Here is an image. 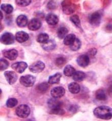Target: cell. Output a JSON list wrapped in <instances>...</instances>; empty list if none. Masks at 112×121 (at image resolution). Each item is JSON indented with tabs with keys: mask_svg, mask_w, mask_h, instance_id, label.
I'll list each match as a JSON object with an SVG mask.
<instances>
[{
	"mask_svg": "<svg viewBox=\"0 0 112 121\" xmlns=\"http://www.w3.org/2000/svg\"><path fill=\"white\" fill-rule=\"evenodd\" d=\"M50 112L51 114H57V115H63L65 113V111L62 109V108H57L56 109L54 110H50Z\"/></svg>",
	"mask_w": 112,
	"mask_h": 121,
	"instance_id": "35",
	"label": "cell"
},
{
	"mask_svg": "<svg viewBox=\"0 0 112 121\" xmlns=\"http://www.w3.org/2000/svg\"><path fill=\"white\" fill-rule=\"evenodd\" d=\"M4 76L7 81L8 83L10 85L14 84L17 80V75L13 71H6L4 73Z\"/></svg>",
	"mask_w": 112,
	"mask_h": 121,
	"instance_id": "11",
	"label": "cell"
},
{
	"mask_svg": "<svg viewBox=\"0 0 112 121\" xmlns=\"http://www.w3.org/2000/svg\"><path fill=\"white\" fill-rule=\"evenodd\" d=\"M76 109H77V108H76V106H73V105L71 106V107L70 108V110H71L72 111H73V110H75L76 111Z\"/></svg>",
	"mask_w": 112,
	"mask_h": 121,
	"instance_id": "39",
	"label": "cell"
},
{
	"mask_svg": "<svg viewBox=\"0 0 112 121\" xmlns=\"http://www.w3.org/2000/svg\"><path fill=\"white\" fill-rule=\"evenodd\" d=\"M41 26H42V23L39 19L34 18L31 19L29 22L28 28L31 31H36L39 30L41 27Z\"/></svg>",
	"mask_w": 112,
	"mask_h": 121,
	"instance_id": "9",
	"label": "cell"
},
{
	"mask_svg": "<svg viewBox=\"0 0 112 121\" xmlns=\"http://www.w3.org/2000/svg\"><path fill=\"white\" fill-rule=\"evenodd\" d=\"M49 83L46 82H44L41 83L38 85L37 86V91L40 93H44L47 91L48 88L49 87Z\"/></svg>",
	"mask_w": 112,
	"mask_h": 121,
	"instance_id": "28",
	"label": "cell"
},
{
	"mask_svg": "<svg viewBox=\"0 0 112 121\" xmlns=\"http://www.w3.org/2000/svg\"><path fill=\"white\" fill-rule=\"evenodd\" d=\"M76 36L74 34H69L64 38L63 40L64 44L66 46H71L76 39Z\"/></svg>",
	"mask_w": 112,
	"mask_h": 121,
	"instance_id": "21",
	"label": "cell"
},
{
	"mask_svg": "<svg viewBox=\"0 0 112 121\" xmlns=\"http://www.w3.org/2000/svg\"><path fill=\"white\" fill-rule=\"evenodd\" d=\"M69 91L72 94H78L81 90L79 85L75 82H71L68 86Z\"/></svg>",
	"mask_w": 112,
	"mask_h": 121,
	"instance_id": "19",
	"label": "cell"
},
{
	"mask_svg": "<svg viewBox=\"0 0 112 121\" xmlns=\"http://www.w3.org/2000/svg\"><path fill=\"white\" fill-rule=\"evenodd\" d=\"M48 106L50 110H54L57 109V108H61L62 105V103L58 100L57 99L50 98L47 101Z\"/></svg>",
	"mask_w": 112,
	"mask_h": 121,
	"instance_id": "13",
	"label": "cell"
},
{
	"mask_svg": "<svg viewBox=\"0 0 112 121\" xmlns=\"http://www.w3.org/2000/svg\"><path fill=\"white\" fill-rule=\"evenodd\" d=\"M35 81H36V77L31 75H27L25 76H22L20 78V82L21 84L25 87H30L33 86L34 85Z\"/></svg>",
	"mask_w": 112,
	"mask_h": 121,
	"instance_id": "4",
	"label": "cell"
},
{
	"mask_svg": "<svg viewBox=\"0 0 112 121\" xmlns=\"http://www.w3.org/2000/svg\"><path fill=\"white\" fill-rule=\"evenodd\" d=\"M36 40L40 43H45L49 40V36L47 33H41L37 36Z\"/></svg>",
	"mask_w": 112,
	"mask_h": 121,
	"instance_id": "24",
	"label": "cell"
},
{
	"mask_svg": "<svg viewBox=\"0 0 112 121\" xmlns=\"http://www.w3.org/2000/svg\"><path fill=\"white\" fill-rule=\"evenodd\" d=\"M16 23L17 26L20 28L25 27L28 25V20L27 16L21 14L19 15L16 20Z\"/></svg>",
	"mask_w": 112,
	"mask_h": 121,
	"instance_id": "17",
	"label": "cell"
},
{
	"mask_svg": "<svg viewBox=\"0 0 112 121\" xmlns=\"http://www.w3.org/2000/svg\"><path fill=\"white\" fill-rule=\"evenodd\" d=\"M63 12L66 15H70L74 13L76 5L71 2L69 1H64L62 3Z\"/></svg>",
	"mask_w": 112,
	"mask_h": 121,
	"instance_id": "3",
	"label": "cell"
},
{
	"mask_svg": "<svg viewBox=\"0 0 112 121\" xmlns=\"http://www.w3.org/2000/svg\"><path fill=\"white\" fill-rule=\"evenodd\" d=\"M76 62L81 67L85 68L89 64L90 58L88 55H85V54L80 55L76 59Z\"/></svg>",
	"mask_w": 112,
	"mask_h": 121,
	"instance_id": "12",
	"label": "cell"
},
{
	"mask_svg": "<svg viewBox=\"0 0 112 121\" xmlns=\"http://www.w3.org/2000/svg\"><path fill=\"white\" fill-rule=\"evenodd\" d=\"M86 74L82 71H76L73 75V79L76 82H81L86 78Z\"/></svg>",
	"mask_w": 112,
	"mask_h": 121,
	"instance_id": "22",
	"label": "cell"
},
{
	"mask_svg": "<svg viewBox=\"0 0 112 121\" xmlns=\"http://www.w3.org/2000/svg\"><path fill=\"white\" fill-rule=\"evenodd\" d=\"M57 4L55 2L53 1H50L48 2L47 4V8L50 10H54L57 7Z\"/></svg>",
	"mask_w": 112,
	"mask_h": 121,
	"instance_id": "36",
	"label": "cell"
},
{
	"mask_svg": "<svg viewBox=\"0 0 112 121\" xmlns=\"http://www.w3.org/2000/svg\"><path fill=\"white\" fill-rule=\"evenodd\" d=\"M18 104V101L17 99L12 98H9L6 102V106L9 108H13L16 106Z\"/></svg>",
	"mask_w": 112,
	"mask_h": 121,
	"instance_id": "31",
	"label": "cell"
},
{
	"mask_svg": "<svg viewBox=\"0 0 112 121\" xmlns=\"http://www.w3.org/2000/svg\"><path fill=\"white\" fill-rule=\"evenodd\" d=\"M15 39L17 42L22 43L29 39V35L24 31H19L15 34Z\"/></svg>",
	"mask_w": 112,
	"mask_h": 121,
	"instance_id": "14",
	"label": "cell"
},
{
	"mask_svg": "<svg viewBox=\"0 0 112 121\" xmlns=\"http://www.w3.org/2000/svg\"><path fill=\"white\" fill-rule=\"evenodd\" d=\"M89 22L93 26L97 27L101 21V14L100 12L96 11L89 16Z\"/></svg>",
	"mask_w": 112,
	"mask_h": 121,
	"instance_id": "5",
	"label": "cell"
},
{
	"mask_svg": "<svg viewBox=\"0 0 112 121\" xmlns=\"http://www.w3.org/2000/svg\"><path fill=\"white\" fill-rule=\"evenodd\" d=\"M106 30L108 32H112V24H108L107 26L105 27Z\"/></svg>",
	"mask_w": 112,
	"mask_h": 121,
	"instance_id": "38",
	"label": "cell"
},
{
	"mask_svg": "<svg viewBox=\"0 0 112 121\" xmlns=\"http://www.w3.org/2000/svg\"><path fill=\"white\" fill-rule=\"evenodd\" d=\"M95 97L97 100L100 101H105L107 99L106 93L102 89H100L96 91L95 94Z\"/></svg>",
	"mask_w": 112,
	"mask_h": 121,
	"instance_id": "25",
	"label": "cell"
},
{
	"mask_svg": "<svg viewBox=\"0 0 112 121\" xmlns=\"http://www.w3.org/2000/svg\"><path fill=\"white\" fill-rule=\"evenodd\" d=\"M30 108L26 104H21L18 106L15 110L17 115L21 118H26L30 114Z\"/></svg>",
	"mask_w": 112,
	"mask_h": 121,
	"instance_id": "2",
	"label": "cell"
},
{
	"mask_svg": "<svg viewBox=\"0 0 112 121\" xmlns=\"http://www.w3.org/2000/svg\"><path fill=\"white\" fill-rule=\"evenodd\" d=\"M3 14L2 11H1V20H2L3 19Z\"/></svg>",
	"mask_w": 112,
	"mask_h": 121,
	"instance_id": "40",
	"label": "cell"
},
{
	"mask_svg": "<svg viewBox=\"0 0 112 121\" xmlns=\"http://www.w3.org/2000/svg\"><path fill=\"white\" fill-rule=\"evenodd\" d=\"M45 67H46V65L44 63L39 60L32 64L29 69L33 73H40L43 71Z\"/></svg>",
	"mask_w": 112,
	"mask_h": 121,
	"instance_id": "6",
	"label": "cell"
},
{
	"mask_svg": "<svg viewBox=\"0 0 112 121\" xmlns=\"http://www.w3.org/2000/svg\"><path fill=\"white\" fill-rule=\"evenodd\" d=\"M56 43L55 41L53 39H50L46 43H43L42 44V49L46 51H50L55 49L56 47Z\"/></svg>",
	"mask_w": 112,
	"mask_h": 121,
	"instance_id": "18",
	"label": "cell"
},
{
	"mask_svg": "<svg viewBox=\"0 0 112 121\" xmlns=\"http://www.w3.org/2000/svg\"><path fill=\"white\" fill-rule=\"evenodd\" d=\"M62 77V75L60 73H57L55 74L50 76L49 78L48 83L50 84H54L59 83L60 79Z\"/></svg>",
	"mask_w": 112,
	"mask_h": 121,
	"instance_id": "20",
	"label": "cell"
},
{
	"mask_svg": "<svg viewBox=\"0 0 112 121\" xmlns=\"http://www.w3.org/2000/svg\"><path fill=\"white\" fill-rule=\"evenodd\" d=\"M46 23L50 26H55L59 22V18L57 15L53 13L48 14L46 17Z\"/></svg>",
	"mask_w": 112,
	"mask_h": 121,
	"instance_id": "16",
	"label": "cell"
},
{
	"mask_svg": "<svg viewBox=\"0 0 112 121\" xmlns=\"http://www.w3.org/2000/svg\"><path fill=\"white\" fill-rule=\"evenodd\" d=\"M9 66V62L7 60L1 58L0 60V69L1 71H4Z\"/></svg>",
	"mask_w": 112,
	"mask_h": 121,
	"instance_id": "33",
	"label": "cell"
},
{
	"mask_svg": "<svg viewBox=\"0 0 112 121\" xmlns=\"http://www.w3.org/2000/svg\"><path fill=\"white\" fill-rule=\"evenodd\" d=\"M3 55L6 58L10 60H14L17 58L18 53V51L15 49H10L5 51L3 52Z\"/></svg>",
	"mask_w": 112,
	"mask_h": 121,
	"instance_id": "15",
	"label": "cell"
},
{
	"mask_svg": "<svg viewBox=\"0 0 112 121\" xmlns=\"http://www.w3.org/2000/svg\"><path fill=\"white\" fill-rule=\"evenodd\" d=\"M70 20L76 27L79 28H81V21H80L79 17L78 15L76 14L72 15L71 17H70Z\"/></svg>",
	"mask_w": 112,
	"mask_h": 121,
	"instance_id": "29",
	"label": "cell"
},
{
	"mask_svg": "<svg viewBox=\"0 0 112 121\" xmlns=\"http://www.w3.org/2000/svg\"><path fill=\"white\" fill-rule=\"evenodd\" d=\"M75 69L73 67V66L71 65H67L64 69L63 73L67 77H71V76H73L75 72Z\"/></svg>",
	"mask_w": 112,
	"mask_h": 121,
	"instance_id": "23",
	"label": "cell"
},
{
	"mask_svg": "<svg viewBox=\"0 0 112 121\" xmlns=\"http://www.w3.org/2000/svg\"><path fill=\"white\" fill-rule=\"evenodd\" d=\"M68 32V30L66 27H62L58 29L57 31V35L60 39H64Z\"/></svg>",
	"mask_w": 112,
	"mask_h": 121,
	"instance_id": "26",
	"label": "cell"
},
{
	"mask_svg": "<svg viewBox=\"0 0 112 121\" xmlns=\"http://www.w3.org/2000/svg\"><path fill=\"white\" fill-rule=\"evenodd\" d=\"M97 52V51L96 49H95V48H92V49H91L89 50V54L90 56H94L96 55V54Z\"/></svg>",
	"mask_w": 112,
	"mask_h": 121,
	"instance_id": "37",
	"label": "cell"
},
{
	"mask_svg": "<svg viewBox=\"0 0 112 121\" xmlns=\"http://www.w3.org/2000/svg\"><path fill=\"white\" fill-rule=\"evenodd\" d=\"M12 69L18 73L21 74L28 68V65L24 61H20L15 62L11 65Z\"/></svg>",
	"mask_w": 112,
	"mask_h": 121,
	"instance_id": "8",
	"label": "cell"
},
{
	"mask_svg": "<svg viewBox=\"0 0 112 121\" xmlns=\"http://www.w3.org/2000/svg\"><path fill=\"white\" fill-rule=\"evenodd\" d=\"M1 9L7 14H10L13 11V6L9 4H2L1 5Z\"/></svg>",
	"mask_w": 112,
	"mask_h": 121,
	"instance_id": "27",
	"label": "cell"
},
{
	"mask_svg": "<svg viewBox=\"0 0 112 121\" xmlns=\"http://www.w3.org/2000/svg\"><path fill=\"white\" fill-rule=\"evenodd\" d=\"M93 113L98 119L108 120L112 118V108L107 106H100L95 108Z\"/></svg>",
	"mask_w": 112,
	"mask_h": 121,
	"instance_id": "1",
	"label": "cell"
},
{
	"mask_svg": "<svg viewBox=\"0 0 112 121\" xmlns=\"http://www.w3.org/2000/svg\"><path fill=\"white\" fill-rule=\"evenodd\" d=\"M15 37L11 33L6 32L3 33L1 37V43L5 45H10L14 43Z\"/></svg>",
	"mask_w": 112,
	"mask_h": 121,
	"instance_id": "7",
	"label": "cell"
},
{
	"mask_svg": "<svg viewBox=\"0 0 112 121\" xmlns=\"http://www.w3.org/2000/svg\"><path fill=\"white\" fill-rule=\"evenodd\" d=\"M66 63V59L63 57H59L56 59L55 64L59 68H62Z\"/></svg>",
	"mask_w": 112,
	"mask_h": 121,
	"instance_id": "32",
	"label": "cell"
},
{
	"mask_svg": "<svg viewBox=\"0 0 112 121\" xmlns=\"http://www.w3.org/2000/svg\"><path fill=\"white\" fill-rule=\"evenodd\" d=\"M65 90L62 86H57L53 88L50 91L52 97L55 99H58L62 97L65 95Z\"/></svg>",
	"mask_w": 112,
	"mask_h": 121,
	"instance_id": "10",
	"label": "cell"
},
{
	"mask_svg": "<svg viewBox=\"0 0 112 121\" xmlns=\"http://www.w3.org/2000/svg\"><path fill=\"white\" fill-rule=\"evenodd\" d=\"M81 41L79 39L76 38L75 42L73 43L71 46H70V49H71L72 51H76L79 50L81 47Z\"/></svg>",
	"mask_w": 112,
	"mask_h": 121,
	"instance_id": "30",
	"label": "cell"
},
{
	"mask_svg": "<svg viewBox=\"0 0 112 121\" xmlns=\"http://www.w3.org/2000/svg\"><path fill=\"white\" fill-rule=\"evenodd\" d=\"M31 2L32 1L30 0H17L15 1L17 4L21 7H26L31 4Z\"/></svg>",
	"mask_w": 112,
	"mask_h": 121,
	"instance_id": "34",
	"label": "cell"
}]
</instances>
